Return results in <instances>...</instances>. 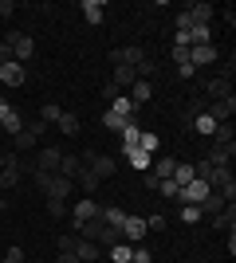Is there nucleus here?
<instances>
[{"mask_svg":"<svg viewBox=\"0 0 236 263\" xmlns=\"http://www.w3.org/2000/svg\"><path fill=\"white\" fill-rule=\"evenodd\" d=\"M79 161L90 165V173L99 177V181H106V177L118 173V161H114V157H106V154H90V149H87V154H79Z\"/></svg>","mask_w":236,"mask_h":263,"instance_id":"obj_1","label":"nucleus"},{"mask_svg":"<svg viewBox=\"0 0 236 263\" xmlns=\"http://www.w3.org/2000/svg\"><path fill=\"white\" fill-rule=\"evenodd\" d=\"M4 44L12 47V59H16V63H28V59L35 55V40H32V35H24V32H8V35H4Z\"/></svg>","mask_w":236,"mask_h":263,"instance_id":"obj_2","label":"nucleus"},{"mask_svg":"<svg viewBox=\"0 0 236 263\" xmlns=\"http://www.w3.org/2000/svg\"><path fill=\"white\" fill-rule=\"evenodd\" d=\"M150 236V228H146V216H130L126 212V220H122V240L134 248V243H142Z\"/></svg>","mask_w":236,"mask_h":263,"instance_id":"obj_3","label":"nucleus"},{"mask_svg":"<svg viewBox=\"0 0 236 263\" xmlns=\"http://www.w3.org/2000/svg\"><path fill=\"white\" fill-rule=\"evenodd\" d=\"M83 220H102V204L95 197L75 200V212H71V224H83Z\"/></svg>","mask_w":236,"mask_h":263,"instance_id":"obj_4","label":"nucleus"},{"mask_svg":"<svg viewBox=\"0 0 236 263\" xmlns=\"http://www.w3.org/2000/svg\"><path fill=\"white\" fill-rule=\"evenodd\" d=\"M209 193H213V189L205 185L201 177H193L189 185H185V189H181V193H177V200H181V204H201V200L209 197Z\"/></svg>","mask_w":236,"mask_h":263,"instance_id":"obj_5","label":"nucleus"},{"mask_svg":"<svg viewBox=\"0 0 236 263\" xmlns=\"http://www.w3.org/2000/svg\"><path fill=\"white\" fill-rule=\"evenodd\" d=\"M24 79H28V67L16 63V59L0 67V83H4V87H24Z\"/></svg>","mask_w":236,"mask_h":263,"instance_id":"obj_6","label":"nucleus"},{"mask_svg":"<svg viewBox=\"0 0 236 263\" xmlns=\"http://www.w3.org/2000/svg\"><path fill=\"white\" fill-rule=\"evenodd\" d=\"M205 114L213 122H232V114H236V99H221V102H209L205 106Z\"/></svg>","mask_w":236,"mask_h":263,"instance_id":"obj_7","label":"nucleus"},{"mask_svg":"<svg viewBox=\"0 0 236 263\" xmlns=\"http://www.w3.org/2000/svg\"><path fill=\"white\" fill-rule=\"evenodd\" d=\"M216 44H197V47H189V63L193 67H209V63H216Z\"/></svg>","mask_w":236,"mask_h":263,"instance_id":"obj_8","label":"nucleus"},{"mask_svg":"<svg viewBox=\"0 0 236 263\" xmlns=\"http://www.w3.org/2000/svg\"><path fill=\"white\" fill-rule=\"evenodd\" d=\"M59 161H63V154H59L56 145H47V149H40V157H35V169H40V173H59Z\"/></svg>","mask_w":236,"mask_h":263,"instance_id":"obj_9","label":"nucleus"},{"mask_svg":"<svg viewBox=\"0 0 236 263\" xmlns=\"http://www.w3.org/2000/svg\"><path fill=\"white\" fill-rule=\"evenodd\" d=\"M209 220H213V228H216V232H236V204H225V209L213 212Z\"/></svg>","mask_w":236,"mask_h":263,"instance_id":"obj_10","label":"nucleus"},{"mask_svg":"<svg viewBox=\"0 0 236 263\" xmlns=\"http://www.w3.org/2000/svg\"><path fill=\"white\" fill-rule=\"evenodd\" d=\"M134 67H126V63H114V75H111V83H114V87H118V90H130V87H134Z\"/></svg>","mask_w":236,"mask_h":263,"instance_id":"obj_11","label":"nucleus"},{"mask_svg":"<svg viewBox=\"0 0 236 263\" xmlns=\"http://www.w3.org/2000/svg\"><path fill=\"white\" fill-rule=\"evenodd\" d=\"M126 99L134 102V106L150 102V99H154V83H142V79H134V87H130V95H126Z\"/></svg>","mask_w":236,"mask_h":263,"instance_id":"obj_12","label":"nucleus"},{"mask_svg":"<svg viewBox=\"0 0 236 263\" xmlns=\"http://www.w3.org/2000/svg\"><path fill=\"white\" fill-rule=\"evenodd\" d=\"M99 255H102L99 243H90V240H79V243H75V259H79V263H95Z\"/></svg>","mask_w":236,"mask_h":263,"instance_id":"obj_13","label":"nucleus"},{"mask_svg":"<svg viewBox=\"0 0 236 263\" xmlns=\"http://www.w3.org/2000/svg\"><path fill=\"white\" fill-rule=\"evenodd\" d=\"M209 99L213 102H221V99H232V79H213V83H209Z\"/></svg>","mask_w":236,"mask_h":263,"instance_id":"obj_14","label":"nucleus"},{"mask_svg":"<svg viewBox=\"0 0 236 263\" xmlns=\"http://www.w3.org/2000/svg\"><path fill=\"white\" fill-rule=\"evenodd\" d=\"M173 169H177V157H157V161L150 165V173H154L157 181H169V177H173Z\"/></svg>","mask_w":236,"mask_h":263,"instance_id":"obj_15","label":"nucleus"},{"mask_svg":"<svg viewBox=\"0 0 236 263\" xmlns=\"http://www.w3.org/2000/svg\"><path fill=\"white\" fill-rule=\"evenodd\" d=\"M193 177H197V169H193V161H177V169H173V177H169V181H173V185L177 189H185L193 181Z\"/></svg>","mask_w":236,"mask_h":263,"instance_id":"obj_16","label":"nucleus"},{"mask_svg":"<svg viewBox=\"0 0 236 263\" xmlns=\"http://www.w3.org/2000/svg\"><path fill=\"white\" fill-rule=\"evenodd\" d=\"M232 154H236V145H213V154L205 157V161H209V165H221V169H228Z\"/></svg>","mask_w":236,"mask_h":263,"instance_id":"obj_17","label":"nucleus"},{"mask_svg":"<svg viewBox=\"0 0 236 263\" xmlns=\"http://www.w3.org/2000/svg\"><path fill=\"white\" fill-rule=\"evenodd\" d=\"M79 173H83V161H79L75 154H63V161H59V177H67V181H75Z\"/></svg>","mask_w":236,"mask_h":263,"instance_id":"obj_18","label":"nucleus"},{"mask_svg":"<svg viewBox=\"0 0 236 263\" xmlns=\"http://www.w3.org/2000/svg\"><path fill=\"white\" fill-rule=\"evenodd\" d=\"M106 8H102V0H83V20L87 24H102Z\"/></svg>","mask_w":236,"mask_h":263,"instance_id":"obj_19","label":"nucleus"},{"mask_svg":"<svg viewBox=\"0 0 236 263\" xmlns=\"http://www.w3.org/2000/svg\"><path fill=\"white\" fill-rule=\"evenodd\" d=\"M185 12L193 16V24H209V20L216 16V8H213V4H205V0H201V4H189Z\"/></svg>","mask_w":236,"mask_h":263,"instance_id":"obj_20","label":"nucleus"},{"mask_svg":"<svg viewBox=\"0 0 236 263\" xmlns=\"http://www.w3.org/2000/svg\"><path fill=\"white\" fill-rule=\"evenodd\" d=\"M118 134H122V154H126V149H134V145H138V138H142V130H138V122H134V118L126 122V126H122Z\"/></svg>","mask_w":236,"mask_h":263,"instance_id":"obj_21","label":"nucleus"},{"mask_svg":"<svg viewBox=\"0 0 236 263\" xmlns=\"http://www.w3.org/2000/svg\"><path fill=\"white\" fill-rule=\"evenodd\" d=\"M197 44H213V28L209 24H193L189 28V47H197Z\"/></svg>","mask_w":236,"mask_h":263,"instance_id":"obj_22","label":"nucleus"},{"mask_svg":"<svg viewBox=\"0 0 236 263\" xmlns=\"http://www.w3.org/2000/svg\"><path fill=\"white\" fill-rule=\"evenodd\" d=\"M225 204H228V200L221 197V193H209V197H205L201 204H197V209H201V216H213V212H221Z\"/></svg>","mask_w":236,"mask_h":263,"instance_id":"obj_23","label":"nucleus"},{"mask_svg":"<svg viewBox=\"0 0 236 263\" xmlns=\"http://www.w3.org/2000/svg\"><path fill=\"white\" fill-rule=\"evenodd\" d=\"M126 161L134 165V169H142V173H146L150 165H154V157H150L146 149H138V145H134V149H126Z\"/></svg>","mask_w":236,"mask_h":263,"instance_id":"obj_24","label":"nucleus"},{"mask_svg":"<svg viewBox=\"0 0 236 263\" xmlns=\"http://www.w3.org/2000/svg\"><path fill=\"white\" fill-rule=\"evenodd\" d=\"M111 110L118 114V118H134V114H138V106H134L130 99H126V95H118V99L111 102Z\"/></svg>","mask_w":236,"mask_h":263,"instance_id":"obj_25","label":"nucleus"},{"mask_svg":"<svg viewBox=\"0 0 236 263\" xmlns=\"http://www.w3.org/2000/svg\"><path fill=\"white\" fill-rule=\"evenodd\" d=\"M56 126H59V134H67V138H75V134H79V118L71 114V110H63V114H59Z\"/></svg>","mask_w":236,"mask_h":263,"instance_id":"obj_26","label":"nucleus"},{"mask_svg":"<svg viewBox=\"0 0 236 263\" xmlns=\"http://www.w3.org/2000/svg\"><path fill=\"white\" fill-rule=\"evenodd\" d=\"M35 142H40V138H32L28 130H20L12 138V149H16V154H28V149H35Z\"/></svg>","mask_w":236,"mask_h":263,"instance_id":"obj_27","label":"nucleus"},{"mask_svg":"<svg viewBox=\"0 0 236 263\" xmlns=\"http://www.w3.org/2000/svg\"><path fill=\"white\" fill-rule=\"evenodd\" d=\"M20 130H24V118H20V114H16V110H12L8 118L0 122V134H8V138H16V134H20Z\"/></svg>","mask_w":236,"mask_h":263,"instance_id":"obj_28","label":"nucleus"},{"mask_svg":"<svg viewBox=\"0 0 236 263\" xmlns=\"http://www.w3.org/2000/svg\"><path fill=\"white\" fill-rule=\"evenodd\" d=\"M138 149H146V154L154 157L157 149H161V138H157V134H146V130H142V138H138Z\"/></svg>","mask_w":236,"mask_h":263,"instance_id":"obj_29","label":"nucleus"},{"mask_svg":"<svg viewBox=\"0 0 236 263\" xmlns=\"http://www.w3.org/2000/svg\"><path fill=\"white\" fill-rule=\"evenodd\" d=\"M75 185H79V189H83V193H87V197H90V193H95V189H99V177L90 173V169H83V173L75 177Z\"/></svg>","mask_w":236,"mask_h":263,"instance_id":"obj_30","label":"nucleus"},{"mask_svg":"<svg viewBox=\"0 0 236 263\" xmlns=\"http://www.w3.org/2000/svg\"><path fill=\"white\" fill-rule=\"evenodd\" d=\"M106 252H111V259L114 263H130V255H134V248H130V243H114V248H106Z\"/></svg>","mask_w":236,"mask_h":263,"instance_id":"obj_31","label":"nucleus"},{"mask_svg":"<svg viewBox=\"0 0 236 263\" xmlns=\"http://www.w3.org/2000/svg\"><path fill=\"white\" fill-rule=\"evenodd\" d=\"M59 114H63V106H56V102H44V106H40V122H59Z\"/></svg>","mask_w":236,"mask_h":263,"instance_id":"obj_32","label":"nucleus"},{"mask_svg":"<svg viewBox=\"0 0 236 263\" xmlns=\"http://www.w3.org/2000/svg\"><path fill=\"white\" fill-rule=\"evenodd\" d=\"M193 126H197V134H205V138H213V130H216V122L209 118V114H197V118H193Z\"/></svg>","mask_w":236,"mask_h":263,"instance_id":"obj_33","label":"nucleus"},{"mask_svg":"<svg viewBox=\"0 0 236 263\" xmlns=\"http://www.w3.org/2000/svg\"><path fill=\"white\" fill-rule=\"evenodd\" d=\"M126 122H130V118H118V114H114V110H106V114H102V126H106V130H114V134L122 130Z\"/></svg>","mask_w":236,"mask_h":263,"instance_id":"obj_34","label":"nucleus"},{"mask_svg":"<svg viewBox=\"0 0 236 263\" xmlns=\"http://www.w3.org/2000/svg\"><path fill=\"white\" fill-rule=\"evenodd\" d=\"M181 220H185V224H201V209H197V204H181Z\"/></svg>","mask_w":236,"mask_h":263,"instance_id":"obj_35","label":"nucleus"},{"mask_svg":"<svg viewBox=\"0 0 236 263\" xmlns=\"http://www.w3.org/2000/svg\"><path fill=\"white\" fill-rule=\"evenodd\" d=\"M47 212H51V216H67V204H63V200H59V197H47Z\"/></svg>","mask_w":236,"mask_h":263,"instance_id":"obj_36","label":"nucleus"},{"mask_svg":"<svg viewBox=\"0 0 236 263\" xmlns=\"http://www.w3.org/2000/svg\"><path fill=\"white\" fill-rule=\"evenodd\" d=\"M157 193H161V200H177V193H181V189L173 185V181H161V185H157Z\"/></svg>","mask_w":236,"mask_h":263,"instance_id":"obj_37","label":"nucleus"},{"mask_svg":"<svg viewBox=\"0 0 236 263\" xmlns=\"http://www.w3.org/2000/svg\"><path fill=\"white\" fill-rule=\"evenodd\" d=\"M24 130L32 134V138H44V134H47V126H44L40 118H32V122H24Z\"/></svg>","mask_w":236,"mask_h":263,"instance_id":"obj_38","label":"nucleus"},{"mask_svg":"<svg viewBox=\"0 0 236 263\" xmlns=\"http://www.w3.org/2000/svg\"><path fill=\"white\" fill-rule=\"evenodd\" d=\"M75 243H79L75 232H71V236H59V252H71V255H75Z\"/></svg>","mask_w":236,"mask_h":263,"instance_id":"obj_39","label":"nucleus"},{"mask_svg":"<svg viewBox=\"0 0 236 263\" xmlns=\"http://www.w3.org/2000/svg\"><path fill=\"white\" fill-rule=\"evenodd\" d=\"M173 24H177V32H189V28H193V16H189V12H177Z\"/></svg>","mask_w":236,"mask_h":263,"instance_id":"obj_40","label":"nucleus"},{"mask_svg":"<svg viewBox=\"0 0 236 263\" xmlns=\"http://www.w3.org/2000/svg\"><path fill=\"white\" fill-rule=\"evenodd\" d=\"M169 55H173V63H189V47H169Z\"/></svg>","mask_w":236,"mask_h":263,"instance_id":"obj_41","label":"nucleus"},{"mask_svg":"<svg viewBox=\"0 0 236 263\" xmlns=\"http://www.w3.org/2000/svg\"><path fill=\"white\" fill-rule=\"evenodd\" d=\"M118 95H122V90H118V87L111 83V79H106V83H102V99H106V102H114Z\"/></svg>","mask_w":236,"mask_h":263,"instance_id":"obj_42","label":"nucleus"},{"mask_svg":"<svg viewBox=\"0 0 236 263\" xmlns=\"http://www.w3.org/2000/svg\"><path fill=\"white\" fill-rule=\"evenodd\" d=\"M130 263H154V255H150L146 248H134V255H130Z\"/></svg>","mask_w":236,"mask_h":263,"instance_id":"obj_43","label":"nucleus"},{"mask_svg":"<svg viewBox=\"0 0 236 263\" xmlns=\"http://www.w3.org/2000/svg\"><path fill=\"white\" fill-rule=\"evenodd\" d=\"M146 228L150 232H161V228H166V216H146Z\"/></svg>","mask_w":236,"mask_h":263,"instance_id":"obj_44","label":"nucleus"},{"mask_svg":"<svg viewBox=\"0 0 236 263\" xmlns=\"http://www.w3.org/2000/svg\"><path fill=\"white\" fill-rule=\"evenodd\" d=\"M193 75H197V67H193V63H177V79H193Z\"/></svg>","mask_w":236,"mask_h":263,"instance_id":"obj_45","label":"nucleus"},{"mask_svg":"<svg viewBox=\"0 0 236 263\" xmlns=\"http://www.w3.org/2000/svg\"><path fill=\"white\" fill-rule=\"evenodd\" d=\"M4 263H24V248H8V259Z\"/></svg>","mask_w":236,"mask_h":263,"instance_id":"obj_46","label":"nucleus"},{"mask_svg":"<svg viewBox=\"0 0 236 263\" xmlns=\"http://www.w3.org/2000/svg\"><path fill=\"white\" fill-rule=\"evenodd\" d=\"M173 44H177V47H189V32H173Z\"/></svg>","mask_w":236,"mask_h":263,"instance_id":"obj_47","label":"nucleus"},{"mask_svg":"<svg viewBox=\"0 0 236 263\" xmlns=\"http://www.w3.org/2000/svg\"><path fill=\"white\" fill-rule=\"evenodd\" d=\"M12 12H16V4H12V0H0V16H12Z\"/></svg>","mask_w":236,"mask_h":263,"instance_id":"obj_48","label":"nucleus"},{"mask_svg":"<svg viewBox=\"0 0 236 263\" xmlns=\"http://www.w3.org/2000/svg\"><path fill=\"white\" fill-rule=\"evenodd\" d=\"M8 114H12V102H8V99H0V122L8 118Z\"/></svg>","mask_w":236,"mask_h":263,"instance_id":"obj_49","label":"nucleus"},{"mask_svg":"<svg viewBox=\"0 0 236 263\" xmlns=\"http://www.w3.org/2000/svg\"><path fill=\"white\" fill-rule=\"evenodd\" d=\"M56 263H79V259H75L71 252H59V259H56Z\"/></svg>","mask_w":236,"mask_h":263,"instance_id":"obj_50","label":"nucleus"},{"mask_svg":"<svg viewBox=\"0 0 236 263\" xmlns=\"http://www.w3.org/2000/svg\"><path fill=\"white\" fill-rule=\"evenodd\" d=\"M0 169H4V154H0Z\"/></svg>","mask_w":236,"mask_h":263,"instance_id":"obj_51","label":"nucleus"},{"mask_svg":"<svg viewBox=\"0 0 236 263\" xmlns=\"http://www.w3.org/2000/svg\"><path fill=\"white\" fill-rule=\"evenodd\" d=\"M0 212H4V197H0Z\"/></svg>","mask_w":236,"mask_h":263,"instance_id":"obj_52","label":"nucleus"}]
</instances>
